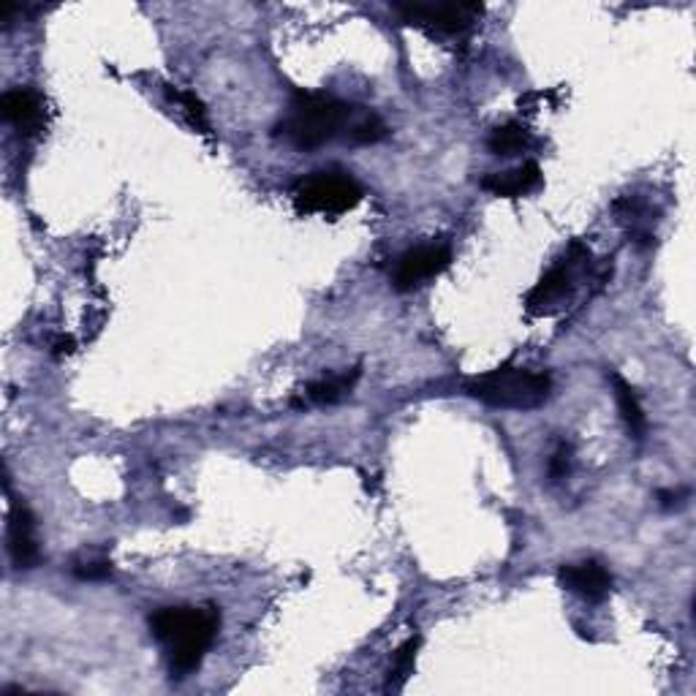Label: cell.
<instances>
[{"label":"cell","mask_w":696,"mask_h":696,"mask_svg":"<svg viewBox=\"0 0 696 696\" xmlns=\"http://www.w3.org/2000/svg\"><path fill=\"white\" fill-rule=\"evenodd\" d=\"M221 629L218 606H164L150 615V632L164 645L175 681L194 675Z\"/></svg>","instance_id":"obj_1"},{"label":"cell","mask_w":696,"mask_h":696,"mask_svg":"<svg viewBox=\"0 0 696 696\" xmlns=\"http://www.w3.org/2000/svg\"><path fill=\"white\" fill-rule=\"evenodd\" d=\"M354 106L326 93H297L278 131L297 150H316L335 136L346 134Z\"/></svg>","instance_id":"obj_2"},{"label":"cell","mask_w":696,"mask_h":696,"mask_svg":"<svg viewBox=\"0 0 696 696\" xmlns=\"http://www.w3.org/2000/svg\"><path fill=\"white\" fill-rule=\"evenodd\" d=\"M466 392L485 406L533 412L550 401L552 378L547 373L526 371V367H498V371L474 378Z\"/></svg>","instance_id":"obj_3"},{"label":"cell","mask_w":696,"mask_h":696,"mask_svg":"<svg viewBox=\"0 0 696 696\" xmlns=\"http://www.w3.org/2000/svg\"><path fill=\"white\" fill-rule=\"evenodd\" d=\"M362 186L349 172L326 169L302 177L294 186V210L300 216H326L335 218L354 210L362 201Z\"/></svg>","instance_id":"obj_4"},{"label":"cell","mask_w":696,"mask_h":696,"mask_svg":"<svg viewBox=\"0 0 696 696\" xmlns=\"http://www.w3.org/2000/svg\"><path fill=\"white\" fill-rule=\"evenodd\" d=\"M588 259H591V251L582 242H574L569 248V253L528 291L526 311L531 316H552V313L561 311L571 297H574L576 272H580V267L588 264Z\"/></svg>","instance_id":"obj_5"},{"label":"cell","mask_w":696,"mask_h":696,"mask_svg":"<svg viewBox=\"0 0 696 696\" xmlns=\"http://www.w3.org/2000/svg\"><path fill=\"white\" fill-rule=\"evenodd\" d=\"M392 11L406 25H419L444 35H460L471 31L474 22H479L481 17L479 3H395Z\"/></svg>","instance_id":"obj_6"},{"label":"cell","mask_w":696,"mask_h":696,"mask_svg":"<svg viewBox=\"0 0 696 696\" xmlns=\"http://www.w3.org/2000/svg\"><path fill=\"white\" fill-rule=\"evenodd\" d=\"M449 264L451 248L446 246V242H425V246H416L397 259L392 285L406 294V291L419 289V285H425L427 281L442 276Z\"/></svg>","instance_id":"obj_7"},{"label":"cell","mask_w":696,"mask_h":696,"mask_svg":"<svg viewBox=\"0 0 696 696\" xmlns=\"http://www.w3.org/2000/svg\"><path fill=\"white\" fill-rule=\"evenodd\" d=\"M6 544H9L11 567L17 571L35 569L41 563V547L39 537H35V517L25 503H14V507L9 509Z\"/></svg>","instance_id":"obj_8"},{"label":"cell","mask_w":696,"mask_h":696,"mask_svg":"<svg viewBox=\"0 0 696 696\" xmlns=\"http://www.w3.org/2000/svg\"><path fill=\"white\" fill-rule=\"evenodd\" d=\"M561 585L569 593L580 596L582 602L599 604L610 596L612 591V574L606 571L599 561H582V563H569L558 574Z\"/></svg>","instance_id":"obj_9"},{"label":"cell","mask_w":696,"mask_h":696,"mask_svg":"<svg viewBox=\"0 0 696 696\" xmlns=\"http://www.w3.org/2000/svg\"><path fill=\"white\" fill-rule=\"evenodd\" d=\"M0 115L20 134H35L44 123V98L31 87H14L0 98Z\"/></svg>","instance_id":"obj_10"},{"label":"cell","mask_w":696,"mask_h":696,"mask_svg":"<svg viewBox=\"0 0 696 696\" xmlns=\"http://www.w3.org/2000/svg\"><path fill=\"white\" fill-rule=\"evenodd\" d=\"M541 186V169L539 164L528 160V164L517 166L509 172H490L481 177V188L492 196H503V199H517V196L533 194Z\"/></svg>","instance_id":"obj_11"},{"label":"cell","mask_w":696,"mask_h":696,"mask_svg":"<svg viewBox=\"0 0 696 696\" xmlns=\"http://www.w3.org/2000/svg\"><path fill=\"white\" fill-rule=\"evenodd\" d=\"M356 381H360V367H351L349 373H341V376H324L319 381H311L305 386V392H300L294 406H308V403H313V406H335V403L346 401Z\"/></svg>","instance_id":"obj_12"},{"label":"cell","mask_w":696,"mask_h":696,"mask_svg":"<svg viewBox=\"0 0 696 696\" xmlns=\"http://www.w3.org/2000/svg\"><path fill=\"white\" fill-rule=\"evenodd\" d=\"M610 378H612V389H615L617 408H621V416H623V422H626L629 433H632L634 438H645L647 416L645 412H642V403H640V397H636L634 386L629 384V381H623L617 373H612Z\"/></svg>","instance_id":"obj_13"},{"label":"cell","mask_w":696,"mask_h":696,"mask_svg":"<svg viewBox=\"0 0 696 696\" xmlns=\"http://www.w3.org/2000/svg\"><path fill=\"white\" fill-rule=\"evenodd\" d=\"M533 145V136L522 123H503V126L492 128L490 139H487V150L492 156H517V153H526L531 150Z\"/></svg>","instance_id":"obj_14"},{"label":"cell","mask_w":696,"mask_h":696,"mask_svg":"<svg viewBox=\"0 0 696 696\" xmlns=\"http://www.w3.org/2000/svg\"><path fill=\"white\" fill-rule=\"evenodd\" d=\"M422 647V636L414 634L397 647L395 658H392L389 672H386V692H403V686L408 683V677L414 675V666H416V653Z\"/></svg>","instance_id":"obj_15"},{"label":"cell","mask_w":696,"mask_h":696,"mask_svg":"<svg viewBox=\"0 0 696 696\" xmlns=\"http://www.w3.org/2000/svg\"><path fill=\"white\" fill-rule=\"evenodd\" d=\"M386 134H389V128L376 112H362L354 106V115H351L346 128V139L351 145H376Z\"/></svg>","instance_id":"obj_16"},{"label":"cell","mask_w":696,"mask_h":696,"mask_svg":"<svg viewBox=\"0 0 696 696\" xmlns=\"http://www.w3.org/2000/svg\"><path fill=\"white\" fill-rule=\"evenodd\" d=\"M74 576L82 582H98L112 576V561L110 558H87V561L74 563Z\"/></svg>","instance_id":"obj_17"},{"label":"cell","mask_w":696,"mask_h":696,"mask_svg":"<svg viewBox=\"0 0 696 696\" xmlns=\"http://www.w3.org/2000/svg\"><path fill=\"white\" fill-rule=\"evenodd\" d=\"M169 95L177 101V104L183 106V110H186L188 121L194 123V126L199 128L201 134H207V110H205V104H201V101L196 98L194 93H177V91H172Z\"/></svg>","instance_id":"obj_18"},{"label":"cell","mask_w":696,"mask_h":696,"mask_svg":"<svg viewBox=\"0 0 696 696\" xmlns=\"http://www.w3.org/2000/svg\"><path fill=\"white\" fill-rule=\"evenodd\" d=\"M567 474H569V446H561V449H558L550 460V476L558 481V479H563Z\"/></svg>","instance_id":"obj_19"},{"label":"cell","mask_w":696,"mask_h":696,"mask_svg":"<svg viewBox=\"0 0 696 696\" xmlns=\"http://www.w3.org/2000/svg\"><path fill=\"white\" fill-rule=\"evenodd\" d=\"M683 498H686V492H681V490H662L658 492V507L662 509H677L683 503Z\"/></svg>","instance_id":"obj_20"},{"label":"cell","mask_w":696,"mask_h":696,"mask_svg":"<svg viewBox=\"0 0 696 696\" xmlns=\"http://www.w3.org/2000/svg\"><path fill=\"white\" fill-rule=\"evenodd\" d=\"M74 351V341L71 337H61V341L55 343V354H71Z\"/></svg>","instance_id":"obj_21"}]
</instances>
